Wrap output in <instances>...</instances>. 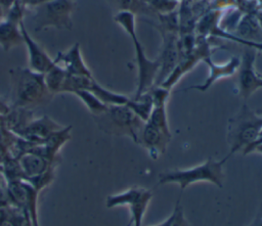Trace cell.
Listing matches in <instances>:
<instances>
[{"label": "cell", "instance_id": "1", "mask_svg": "<svg viewBox=\"0 0 262 226\" xmlns=\"http://www.w3.org/2000/svg\"><path fill=\"white\" fill-rule=\"evenodd\" d=\"M114 20L124 29V31L130 36L133 42L138 71L137 89L134 97H137L147 92L155 86V82L159 73V61L158 59L151 60L146 56L144 48L139 42V39L136 34L134 12L122 9L116 13Z\"/></svg>", "mask_w": 262, "mask_h": 226}, {"label": "cell", "instance_id": "2", "mask_svg": "<svg viewBox=\"0 0 262 226\" xmlns=\"http://www.w3.org/2000/svg\"><path fill=\"white\" fill-rule=\"evenodd\" d=\"M262 132V116L243 104L239 111L228 121L227 141L230 146L229 155L246 150L256 142Z\"/></svg>", "mask_w": 262, "mask_h": 226}, {"label": "cell", "instance_id": "3", "mask_svg": "<svg viewBox=\"0 0 262 226\" xmlns=\"http://www.w3.org/2000/svg\"><path fill=\"white\" fill-rule=\"evenodd\" d=\"M230 155L227 154L220 161H215L212 157L204 164L194 166L188 169L172 170L159 174V184L176 183L184 190L187 186L198 182H210L219 188L223 187L224 173L223 165Z\"/></svg>", "mask_w": 262, "mask_h": 226}, {"label": "cell", "instance_id": "4", "mask_svg": "<svg viewBox=\"0 0 262 226\" xmlns=\"http://www.w3.org/2000/svg\"><path fill=\"white\" fill-rule=\"evenodd\" d=\"M12 96L15 106L28 108L38 106L50 94L44 83V76L29 67H17L10 71Z\"/></svg>", "mask_w": 262, "mask_h": 226}, {"label": "cell", "instance_id": "5", "mask_svg": "<svg viewBox=\"0 0 262 226\" xmlns=\"http://www.w3.org/2000/svg\"><path fill=\"white\" fill-rule=\"evenodd\" d=\"M102 119L103 129L116 135L130 137L134 142H141V133L144 123L126 104L110 105L104 114L98 116Z\"/></svg>", "mask_w": 262, "mask_h": 226}, {"label": "cell", "instance_id": "6", "mask_svg": "<svg viewBox=\"0 0 262 226\" xmlns=\"http://www.w3.org/2000/svg\"><path fill=\"white\" fill-rule=\"evenodd\" d=\"M74 7L73 0H49L40 4L34 16L35 31L40 32L48 28L71 30L73 28L72 13Z\"/></svg>", "mask_w": 262, "mask_h": 226}, {"label": "cell", "instance_id": "7", "mask_svg": "<svg viewBox=\"0 0 262 226\" xmlns=\"http://www.w3.org/2000/svg\"><path fill=\"white\" fill-rule=\"evenodd\" d=\"M152 197L150 190L142 187H131L121 193L108 195L106 207L115 208L119 206H128L131 212V221L134 226H141L142 218Z\"/></svg>", "mask_w": 262, "mask_h": 226}, {"label": "cell", "instance_id": "8", "mask_svg": "<svg viewBox=\"0 0 262 226\" xmlns=\"http://www.w3.org/2000/svg\"><path fill=\"white\" fill-rule=\"evenodd\" d=\"M238 67V94L243 99H248L258 89L262 88V78L255 71L256 50L247 47L239 57Z\"/></svg>", "mask_w": 262, "mask_h": 226}, {"label": "cell", "instance_id": "9", "mask_svg": "<svg viewBox=\"0 0 262 226\" xmlns=\"http://www.w3.org/2000/svg\"><path fill=\"white\" fill-rule=\"evenodd\" d=\"M18 26L23 36V43L28 51V67L35 73L44 75L54 64V59L31 37L23 19L19 20Z\"/></svg>", "mask_w": 262, "mask_h": 226}, {"label": "cell", "instance_id": "10", "mask_svg": "<svg viewBox=\"0 0 262 226\" xmlns=\"http://www.w3.org/2000/svg\"><path fill=\"white\" fill-rule=\"evenodd\" d=\"M164 44L160 56L157 58L159 61V73L155 82V86H160L173 72L178 62V46L177 35L162 32Z\"/></svg>", "mask_w": 262, "mask_h": 226}, {"label": "cell", "instance_id": "11", "mask_svg": "<svg viewBox=\"0 0 262 226\" xmlns=\"http://www.w3.org/2000/svg\"><path fill=\"white\" fill-rule=\"evenodd\" d=\"M203 61L208 65L209 67V75L205 82L203 84L193 85L190 87H187L185 90H198L201 92L207 91L216 81L222 78H228L233 76L235 73H237L239 67L241 59L238 56H232L230 57L225 63H215L212 58L209 56H206Z\"/></svg>", "mask_w": 262, "mask_h": 226}, {"label": "cell", "instance_id": "12", "mask_svg": "<svg viewBox=\"0 0 262 226\" xmlns=\"http://www.w3.org/2000/svg\"><path fill=\"white\" fill-rule=\"evenodd\" d=\"M171 138V133L165 132L148 122H145L141 133L140 143L146 148L149 156L157 160L166 151Z\"/></svg>", "mask_w": 262, "mask_h": 226}, {"label": "cell", "instance_id": "13", "mask_svg": "<svg viewBox=\"0 0 262 226\" xmlns=\"http://www.w3.org/2000/svg\"><path fill=\"white\" fill-rule=\"evenodd\" d=\"M54 62L63 67L68 74L75 76L93 77L91 71L83 59L80 43L78 42L72 45L67 51L58 52Z\"/></svg>", "mask_w": 262, "mask_h": 226}, {"label": "cell", "instance_id": "14", "mask_svg": "<svg viewBox=\"0 0 262 226\" xmlns=\"http://www.w3.org/2000/svg\"><path fill=\"white\" fill-rule=\"evenodd\" d=\"M61 128L62 127H60L54 121L45 116L43 118L30 122L27 126H25L21 134L27 139H30L34 142L42 143L51 133Z\"/></svg>", "mask_w": 262, "mask_h": 226}, {"label": "cell", "instance_id": "15", "mask_svg": "<svg viewBox=\"0 0 262 226\" xmlns=\"http://www.w3.org/2000/svg\"><path fill=\"white\" fill-rule=\"evenodd\" d=\"M46 157L42 156L41 154H38L36 152H27L24 153L19 161L18 164L20 166V169L24 173V176L26 179H31L38 177L45 172H47L50 169L49 163Z\"/></svg>", "mask_w": 262, "mask_h": 226}, {"label": "cell", "instance_id": "16", "mask_svg": "<svg viewBox=\"0 0 262 226\" xmlns=\"http://www.w3.org/2000/svg\"><path fill=\"white\" fill-rule=\"evenodd\" d=\"M21 43L23 36L18 24L8 18L3 19L0 22V47L8 51Z\"/></svg>", "mask_w": 262, "mask_h": 226}, {"label": "cell", "instance_id": "17", "mask_svg": "<svg viewBox=\"0 0 262 226\" xmlns=\"http://www.w3.org/2000/svg\"><path fill=\"white\" fill-rule=\"evenodd\" d=\"M88 90L91 91L100 101H102L107 106H110V105H124L130 99L128 96H126L124 94L116 93V92H113V91L102 87L94 79H93V81L90 85V88Z\"/></svg>", "mask_w": 262, "mask_h": 226}, {"label": "cell", "instance_id": "18", "mask_svg": "<svg viewBox=\"0 0 262 226\" xmlns=\"http://www.w3.org/2000/svg\"><path fill=\"white\" fill-rule=\"evenodd\" d=\"M126 105L143 122H146L152 111L154 101L149 91L141 94L140 96L130 98Z\"/></svg>", "mask_w": 262, "mask_h": 226}, {"label": "cell", "instance_id": "19", "mask_svg": "<svg viewBox=\"0 0 262 226\" xmlns=\"http://www.w3.org/2000/svg\"><path fill=\"white\" fill-rule=\"evenodd\" d=\"M68 73L63 67L54 62V64L43 75L44 83L50 94L60 93L63 81Z\"/></svg>", "mask_w": 262, "mask_h": 226}, {"label": "cell", "instance_id": "20", "mask_svg": "<svg viewBox=\"0 0 262 226\" xmlns=\"http://www.w3.org/2000/svg\"><path fill=\"white\" fill-rule=\"evenodd\" d=\"M75 94L89 109V111L94 116H101L107 109V105L100 101L91 91L89 90H78L74 92Z\"/></svg>", "mask_w": 262, "mask_h": 226}, {"label": "cell", "instance_id": "21", "mask_svg": "<svg viewBox=\"0 0 262 226\" xmlns=\"http://www.w3.org/2000/svg\"><path fill=\"white\" fill-rule=\"evenodd\" d=\"M144 2L152 7L159 14H168L176 11L178 1L177 0H144Z\"/></svg>", "mask_w": 262, "mask_h": 226}, {"label": "cell", "instance_id": "22", "mask_svg": "<svg viewBox=\"0 0 262 226\" xmlns=\"http://www.w3.org/2000/svg\"><path fill=\"white\" fill-rule=\"evenodd\" d=\"M175 208H176V216H175V219H174V222H173L172 226H190V225L188 224L187 220H186L185 217H184L182 208H181V206L179 205V199L177 200Z\"/></svg>", "mask_w": 262, "mask_h": 226}, {"label": "cell", "instance_id": "23", "mask_svg": "<svg viewBox=\"0 0 262 226\" xmlns=\"http://www.w3.org/2000/svg\"><path fill=\"white\" fill-rule=\"evenodd\" d=\"M122 9L130 10L132 12L138 10L140 8V0H120Z\"/></svg>", "mask_w": 262, "mask_h": 226}, {"label": "cell", "instance_id": "24", "mask_svg": "<svg viewBox=\"0 0 262 226\" xmlns=\"http://www.w3.org/2000/svg\"><path fill=\"white\" fill-rule=\"evenodd\" d=\"M175 216H176V208H174L173 213L171 214V216L168 219H166L164 222H162L158 225H155V226H172V224L174 222V219H175Z\"/></svg>", "mask_w": 262, "mask_h": 226}, {"label": "cell", "instance_id": "25", "mask_svg": "<svg viewBox=\"0 0 262 226\" xmlns=\"http://www.w3.org/2000/svg\"><path fill=\"white\" fill-rule=\"evenodd\" d=\"M252 151H258V152L262 153V143H260V144L256 145V146L252 149Z\"/></svg>", "mask_w": 262, "mask_h": 226}, {"label": "cell", "instance_id": "26", "mask_svg": "<svg viewBox=\"0 0 262 226\" xmlns=\"http://www.w3.org/2000/svg\"><path fill=\"white\" fill-rule=\"evenodd\" d=\"M3 10H2V7L0 6V22L3 20Z\"/></svg>", "mask_w": 262, "mask_h": 226}, {"label": "cell", "instance_id": "27", "mask_svg": "<svg viewBox=\"0 0 262 226\" xmlns=\"http://www.w3.org/2000/svg\"><path fill=\"white\" fill-rule=\"evenodd\" d=\"M257 112H258L259 115H261V116H262V107H260V108L257 110Z\"/></svg>", "mask_w": 262, "mask_h": 226}, {"label": "cell", "instance_id": "28", "mask_svg": "<svg viewBox=\"0 0 262 226\" xmlns=\"http://www.w3.org/2000/svg\"><path fill=\"white\" fill-rule=\"evenodd\" d=\"M131 225H132V221H131V220H130V222H129V223H128V224H127V226H131Z\"/></svg>", "mask_w": 262, "mask_h": 226}]
</instances>
